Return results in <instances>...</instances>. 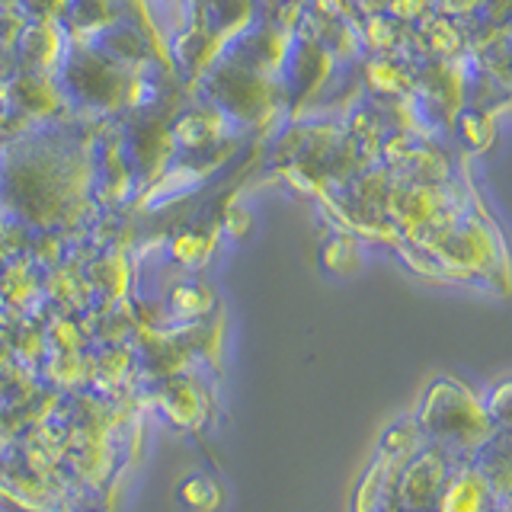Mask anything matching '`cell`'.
<instances>
[{
  "label": "cell",
  "mask_w": 512,
  "mask_h": 512,
  "mask_svg": "<svg viewBox=\"0 0 512 512\" xmlns=\"http://www.w3.org/2000/svg\"><path fill=\"white\" fill-rule=\"evenodd\" d=\"M484 400V410L490 416V423L496 432H512V375L500 378L496 384H490Z\"/></svg>",
  "instance_id": "4"
},
{
  "label": "cell",
  "mask_w": 512,
  "mask_h": 512,
  "mask_svg": "<svg viewBox=\"0 0 512 512\" xmlns=\"http://www.w3.org/2000/svg\"><path fill=\"white\" fill-rule=\"evenodd\" d=\"M448 480V468H445V455L439 448H429L420 458H416L407 477H404V506L410 509H426L442 496V487Z\"/></svg>",
  "instance_id": "2"
},
{
  "label": "cell",
  "mask_w": 512,
  "mask_h": 512,
  "mask_svg": "<svg viewBox=\"0 0 512 512\" xmlns=\"http://www.w3.org/2000/svg\"><path fill=\"white\" fill-rule=\"evenodd\" d=\"M420 429L439 445L461 455H477L496 429L484 410V400L458 378H436L420 404Z\"/></svg>",
  "instance_id": "1"
},
{
  "label": "cell",
  "mask_w": 512,
  "mask_h": 512,
  "mask_svg": "<svg viewBox=\"0 0 512 512\" xmlns=\"http://www.w3.org/2000/svg\"><path fill=\"white\" fill-rule=\"evenodd\" d=\"M493 493L487 477L480 471H461L445 480L442 496H439V512H490Z\"/></svg>",
  "instance_id": "3"
}]
</instances>
